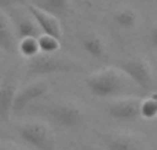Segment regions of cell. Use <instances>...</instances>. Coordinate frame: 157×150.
Listing matches in <instances>:
<instances>
[{"label":"cell","instance_id":"obj_2","mask_svg":"<svg viewBox=\"0 0 157 150\" xmlns=\"http://www.w3.org/2000/svg\"><path fill=\"white\" fill-rule=\"evenodd\" d=\"M76 69L75 63H72L68 58H63L55 54L39 52L32 58H28L26 72L29 76H41V74L59 73V72H72Z\"/></svg>","mask_w":157,"mask_h":150},{"label":"cell","instance_id":"obj_7","mask_svg":"<svg viewBox=\"0 0 157 150\" xmlns=\"http://www.w3.org/2000/svg\"><path fill=\"white\" fill-rule=\"evenodd\" d=\"M50 116L57 121L59 126L73 128L83 121V112L73 102L61 101L55 102L48 110Z\"/></svg>","mask_w":157,"mask_h":150},{"label":"cell","instance_id":"obj_12","mask_svg":"<svg viewBox=\"0 0 157 150\" xmlns=\"http://www.w3.org/2000/svg\"><path fill=\"white\" fill-rule=\"evenodd\" d=\"M33 4L44 10L46 13L58 17V18L68 15L72 7L71 0H35Z\"/></svg>","mask_w":157,"mask_h":150},{"label":"cell","instance_id":"obj_3","mask_svg":"<svg viewBox=\"0 0 157 150\" xmlns=\"http://www.w3.org/2000/svg\"><path fill=\"white\" fill-rule=\"evenodd\" d=\"M19 135L26 143L39 150H54V139L48 126L40 121L25 123L19 128Z\"/></svg>","mask_w":157,"mask_h":150},{"label":"cell","instance_id":"obj_17","mask_svg":"<svg viewBox=\"0 0 157 150\" xmlns=\"http://www.w3.org/2000/svg\"><path fill=\"white\" fill-rule=\"evenodd\" d=\"M39 46H40V51L46 52V54H55L61 50V40L54 36L50 35H41L39 36Z\"/></svg>","mask_w":157,"mask_h":150},{"label":"cell","instance_id":"obj_1","mask_svg":"<svg viewBox=\"0 0 157 150\" xmlns=\"http://www.w3.org/2000/svg\"><path fill=\"white\" fill-rule=\"evenodd\" d=\"M124 72L114 68H105L91 73L86 79V85L95 96L109 98L124 88Z\"/></svg>","mask_w":157,"mask_h":150},{"label":"cell","instance_id":"obj_20","mask_svg":"<svg viewBox=\"0 0 157 150\" xmlns=\"http://www.w3.org/2000/svg\"><path fill=\"white\" fill-rule=\"evenodd\" d=\"M147 37H149L150 44H152L153 47H156V48H157V24L152 28V29L149 30V36H147Z\"/></svg>","mask_w":157,"mask_h":150},{"label":"cell","instance_id":"obj_16","mask_svg":"<svg viewBox=\"0 0 157 150\" xmlns=\"http://www.w3.org/2000/svg\"><path fill=\"white\" fill-rule=\"evenodd\" d=\"M18 51L24 58H32L40 52L39 37H24L18 41Z\"/></svg>","mask_w":157,"mask_h":150},{"label":"cell","instance_id":"obj_18","mask_svg":"<svg viewBox=\"0 0 157 150\" xmlns=\"http://www.w3.org/2000/svg\"><path fill=\"white\" fill-rule=\"evenodd\" d=\"M141 117L146 120H153L157 117V94H153L141 102Z\"/></svg>","mask_w":157,"mask_h":150},{"label":"cell","instance_id":"obj_13","mask_svg":"<svg viewBox=\"0 0 157 150\" xmlns=\"http://www.w3.org/2000/svg\"><path fill=\"white\" fill-rule=\"evenodd\" d=\"M105 146L108 150H139L136 141L125 134L110 135L106 138Z\"/></svg>","mask_w":157,"mask_h":150},{"label":"cell","instance_id":"obj_14","mask_svg":"<svg viewBox=\"0 0 157 150\" xmlns=\"http://www.w3.org/2000/svg\"><path fill=\"white\" fill-rule=\"evenodd\" d=\"M83 48L94 58H103L106 54V47L103 40L97 35H88L81 41Z\"/></svg>","mask_w":157,"mask_h":150},{"label":"cell","instance_id":"obj_6","mask_svg":"<svg viewBox=\"0 0 157 150\" xmlns=\"http://www.w3.org/2000/svg\"><path fill=\"white\" fill-rule=\"evenodd\" d=\"M18 90V70L11 69L7 72L0 84V118L3 121L10 120L14 99Z\"/></svg>","mask_w":157,"mask_h":150},{"label":"cell","instance_id":"obj_5","mask_svg":"<svg viewBox=\"0 0 157 150\" xmlns=\"http://www.w3.org/2000/svg\"><path fill=\"white\" fill-rule=\"evenodd\" d=\"M121 70L130 80L142 88H147L152 85L153 70L150 63L142 57H132L125 59L120 65Z\"/></svg>","mask_w":157,"mask_h":150},{"label":"cell","instance_id":"obj_15","mask_svg":"<svg viewBox=\"0 0 157 150\" xmlns=\"http://www.w3.org/2000/svg\"><path fill=\"white\" fill-rule=\"evenodd\" d=\"M113 21L116 22V25H119L120 28L124 29H132L138 22V14L131 8H120L113 14Z\"/></svg>","mask_w":157,"mask_h":150},{"label":"cell","instance_id":"obj_22","mask_svg":"<svg viewBox=\"0 0 157 150\" xmlns=\"http://www.w3.org/2000/svg\"><path fill=\"white\" fill-rule=\"evenodd\" d=\"M0 55H2V50H0Z\"/></svg>","mask_w":157,"mask_h":150},{"label":"cell","instance_id":"obj_10","mask_svg":"<svg viewBox=\"0 0 157 150\" xmlns=\"http://www.w3.org/2000/svg\"><path fill=\"white\" fill-rule=\"evenodd\" d=\"M28 10L30 11V14L33 15V18L36 19L39 28L41 29V32L44 35H50V36H54L57 39H62V26H61V22H59V18L52 14H48L46 13L44 10L39 8L35 4H26Z\"/></svg>","mask_w":157,"mask_h":150},{"label":"cell","instance_id":"obj_19","mask_svg":"<svg viewBox=\"0 0 157 150\" xmlns=\"http://www.w3.org/2000/svg\"><path fill=\"white\" fill-rule=\"evenodd\" d=\"M26 0H0V8L2 10H7L10 7H15V6H26Z\"/></svg>","mask_w":157,"mask_h":150},{"label":"cell","instance_id":"obj_9","mask_svg":"<svg viewBox=\"0 0 157 150\" xmlns=\"http://www.w3.org/2000/svg\"><path fill=\"white\" fill-rule=\"evenodd\" d=\"M47 92H48V84L46 81H35L25 85L24 88L18 90V92H17L15 99H14L13 113L22 112L32 102L43 98Z\"/></svg>","mask_w":157,"mask_h":150},{"label":"cell","instance_id":"obj_8","mask_svg":"<svg viewBox=\"0 0 157 150\" xmlns=\"http://www.w3.org/2000/svg\"><path fill=\"white\" fill-rule=\"evenodd\" d=\"M141 102L142 99L136 96H124L114 99L108 106V113L116 120L132 121L141 117Z\"/></svg>","mask_w":157,"mask_h":150},{"label":"cell","instance_id":"obj_21","mask_svg":"<svg viewBox=\"0 0 157 150\" xmlns=\"http://www.w3.org/2000/svg\"><path fill=\"white\" fill-rule=\"evenodd\" d=\"M0 150H22V149L11 142H0Z\"/></svg>","mask_w":157,"mask_h":150},{"label":"cell","instance_id":"obj_11","mask_svg":"<svg viewBox=\"0 0 157 150\" xmlns=\"http://www.w3.org/2000/svg\"><path fill=\"white\" fill-rule=\"evenodd\" d=\"M0 50L8 54L18 51V37L11 18L0 8Z\"/></svg>","mask_w":157,"mask_h":150},{"label":"cell","instance_id":"obj_4","mask_svg":"<svg viewBox=\"0 0 157 150\" xmlns=\"http://www.w3.org/2000/svg\"><path fill=\"white\" fill-rule=\"evenodd\" d=\"M7 10H10V15L8 17L13 21L18 41L24 37H39V36L43 35V32L39 28L36 19L33 18V15L28 10L26 6H25V10H21L19 6L10 7Z\"/></svg>","mask_w":157,"mask_h":150}]
</instances>
